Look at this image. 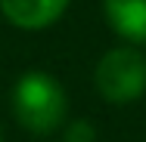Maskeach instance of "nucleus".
Segmentation results:
<instances>
[{
  "instance_id": "2",
  "label": "nucleus",
  "mask_w": 146,
  "mask_h": 142,
  "mask_svg": "<svg viewBox=\"0 0 146 142\" xmlns=\"http://www.w3.org/2000/svg\"><path fill=\"white\" fill-rule=\"evenodd\" d=\"M96 90L109 102H134L146 93V59L131 46L109 50L96 65Z\"/></svg>"
},
{
  "instance_id": "5",
  "label": "nucleus",
  "mask_w": 146,
  "mask_h": 142,
  "mask_svg": "<svg viewBox=\"0 0 146 142\" xmlns=\"http://www.w3.org/2000/svg\"><path fill=\"white\" fill-rule=\"evenodd\" d=\"M93 139H96V130L87 120H75L65 133V142H93Z\"/></svg>"
},
{
  "instance_id": "3",
  "label": "nucleus",
  "mask_w": 146,
  "mask_h": 142,
  "mask_svg": "<svg viewBox=\"0 0 146 142\" xmlns=\"http://www.w3.org/2000/svg\"><path fill=\"white\" fill-rule=\"evenodd\" d=\"M65 6H68V0H0L3 16L16 28H28V31L53 25L65 12Z\"/></svg>"
},
{
  "instance_id": "4",
  "label": "nucleus",
  "mask_w": 146,
  "mask_h": 142,
  "mask_svg": "<svg viewBox=\"0 0 146 142\" xmlns=\"http://www.w3.org/2000/svg\"><path fill=\"white\" fill-rule=\"evenodd\" d=\"M103 6L115 34L146 46V0H103Z\"/></svg>"
},
{
  "instance_id": "1",
  "label": "nucleus",
  "mask_w": 146,
  "mask_h": 142,
  "mask_svg": "<svg viewBox=\"0 0 146 142\" xmlns=\"http://www.w3.org/2000/svg\"><path fill=\"white\" fill-rule=\"evenodd\" d=\"M68 99L56 77L44 71H31L16 80L13 90V114L31 133H53L65 120Z\"/></svg>"
}]
</instances>
